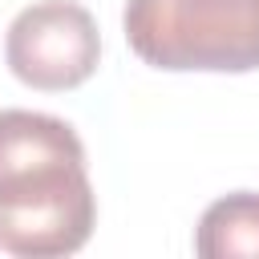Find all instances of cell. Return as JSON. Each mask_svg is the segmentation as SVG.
Returning <instances> with one entry per match:
<instances>
[{"label": "cell", "instance_id": "1", "mask_svg": "<svg viewBox=\"0 0 259 259\" xmlns=\"http://www.w3.org/2000/svg\"><path fill=\"white\" fill-rule=\"evenodd\" d=\"M97 198L77 130L53 113L0 109V251L57 259L89 243Z\"/></svg>", "mask_w": 259, "mask_h": 259}, {"label": "cell", "instance_id": "2", "mask_svg": "<svg viewBox=\"0 0 259 259\" xmlns=\"http://www.w3.org/2000/svg\"><path fill=\"white\" fill-rule=\"evenodd\" d=\"M130 49L166 73L259 69V0H125Z\"/></svg>", "mask_w": 259, "mask_h": 259}, {"label": "cell", "instance_id": "3", "mask_svg": "<svg viewBox=\"0 0 259 259\" xmlns=\"http://www.w3.org/2000/svg\"><path fill=\"white\" fill-rule=\"evenodd\" d=\"M4 61L28 89L61 93L97 73L101 32L89 8L73 0H36L20 8L4 36Z\"/></svg>", "mask_w": 259, "mask_h": 259}, {"label": "cell", "instance_id": "4", "mask_svg": "<svg viewBox=\"0 0 259 259\" xmlns=\"http://www.w3.org/2000/svg\"><path fill=\"white\" fill-rule=\"evenodd\" d=\"M194 251L202 259H259V194L235 190L214 198L198 219Z\"/></svg>", "mask_w": 259, "mask_h": 259}]
</instances>
